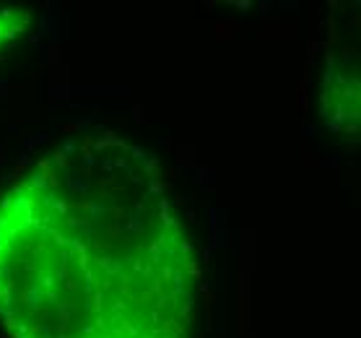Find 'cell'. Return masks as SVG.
Instances as JSON below:
<instances>
[{
	"label": "cell",
	"mask_w": 361,
	"mask_h": 338,
	"mask_svg": "<svg viewBox=\"0 0 361 338\" xmlns=\"http://www.w3.org/2000/svg\"><path fill=\"white\" fill-rule=\"evenodd\" d=\"M197 255L157 157L68 135L0 195L8 338H195Z\"/></svg>",
	"instance_id": "6da1fadb"
},
{
	"label": "cell",
	"mask_w": 361,
	"mask_h": 338,
	"mask_svg": "<svg viewBox=\"0 0 361 338\" xmlns=\"http://www.w3.org/2000/svg\"><path fill=\"white\" fill-rule=\"evenodd\" d=\"M32 26L29 8H0V55L16 40H21Z\"/></svg>",
	"instance_id": "3957f363"
},
{
	"label": "cell",
	"mask_w": 361,
	"mask_h": 338,
	"mask_svg": "<svg viewBox=\"0 0 361 338\" xmlns=\"http://www.w3.org/2000/svg\"><path fill=\"white\" fill-rule=\"evenodd\" d=\"M322 117L338 138L356 146L361 120V76H359V21L333 32L325 63L320 97Z\"/></svg>",
	"instance_id": "7a4b0ae2"
}]
</instances>
